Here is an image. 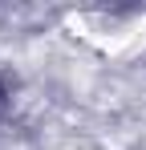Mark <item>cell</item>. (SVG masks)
<instances>
[{
    "mask_svg": "<svg viewBox=\"0 0 146 150\" xmlns=\"http://www.w3.org/2000/svg\"><path fill=\"white\" fill-rule=\"evenodd\" d=\"M12 77L8 73H0V126H4V118H8V110H12Z\"/></svg>",
    "mask_w": 146,
    "mask_h": 150,
    "instance_id": "obj_1",
    "label": "cell"
}]
</instances>
